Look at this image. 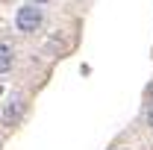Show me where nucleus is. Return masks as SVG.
<instances>
[{"label":"nucleus","mask_w":153,"mask_h":150,"mask_svg":"<svg viewBox=\"0 0 153 150\" xmlns=\"http://www.w3.org/2000/svg\"><path fill=\"white\" fill-rule=\"evenodd\" d=\"M41 27V12L36 6H21L18 9V30L21 33H36Z\"/></svg>","instance_id":"nucleus-1"},{"label":"nucleus","mask_w":153,"mask_h":150,"mask_svg":"<svg viewBox=\"0 0 153 150\" xmlns=\"http://www.w3.org/2000/svg\"><path fill=\"white\" fill-rule=\"evenodd\" d=\"M9 68H12V47L0 44V74H6Z\"/></svg>","instance_id":"nucleus-2"},{"label":"nucleus","mask_w":153,"mask_h":150,"mask_svg":"<svg viewBox=\"0 0 153 150\" xmlns=\"http://www.w3.org/2000/svg\"><path fill=\"white\" fill-rule=\"evenodd\" d=\"M147 124L153 127V106H150V112H147Z\"/></svg>","instance_id":"nucleus-3"},{"label":"nucleus","mask_w":153,"mask_h":150,"mask_svg":"<svg viewBox=\"0 0 153 150\" xmlns=\"http://www.w3.org/2000/svg\"><path fill=\"white\" fill-rule=\"evenodd\" d=\"M118 150H127V147H118Z\"/></svg>","instance_id":"nucleus-4"}]
</instances>
